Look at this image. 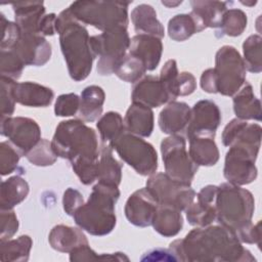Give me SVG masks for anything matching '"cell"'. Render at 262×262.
Segmentation results:
<instances>
[{"label": "cell", "instance_id": "obj_27", "mask_svg": "<svg viewBox=\"0 0 262 262\" xmlns=\"http://www.w3.org/2000/svg\"><path fill=\"white\" fill-rule=\"evenodd\" d=\"M105 93L97 85L85 87L80 94V107L77 116L84 122H94L101 117Z\"/></svg>", "mask_w": 262, "mask_h": 262}, {"label": "cell", "instance_id": "obj_6", "mask_svg": "<svg viewBox=\"0 0 262 262\" xmlns=\"http://www.w3.org/2000/svg\"><path fill=\"white\" fill-rule=\"evenodd\" d=\"M124 1H75L68 8L83 25H90L102 32L128 27V6Z\"/></svg>", "mask_w": 262, "mask_h": 262}, {"label": "cell", "instance_id": "obj_18", "mask_svg": "<svg viewBox=\"0 0 262 262\" xmlns=\"http://www.w3.org/2000/svg\"><path fill=\"white\" fill-rule=\"evenodd\" d=\"M128 53L139 58L144 63L146 71H154L160 63L163 43L158 37L137 34L130 39Z\"/></svg>", "mask_w": 262, "mask_h": 262}, {"label": "cell", "instance_id": "obj_25", "mask_svg": "<svg viewBox=\"0 0 262 262\" xmlns=\"http://www.w3.org/2000/svg\"><path fill=\"white\" fill-rule=\"evenodd\" d=\"M214 137L210 135H192L187 137L189 142L188 155L199 167H211L219 161L220 154Z\"/></svg>", "mask_w": 262, "mask_h": 262}, {"label": "cell", "instance_id": "obj_3", "mask_svg": "<svg viewBox=\"0 0 262 262\" xmlns=\"http://www.w3.org/2000/svg\"><path fill=\"white\" fill-rule=\"evenodd\" d=\"M120 198L118 186L97 182L87 200L73 215L75 223L91 235L103 236L117 223L115 207Z\"/></svg>", "mask_w": 262, "mask_h": 262}, {"label": "cell", "instance_id": "obj_45", "mask_svg": "<svg viewBox=\"0 0 262 262\" xmlns=\"http://www.w3.org/2000/svg\"><path fill=\"white\" fill-rule=\"evenodd\" d=\"M80 107V96L76 93L59 95L54 103L56 117H72L78 114Z\"/></svg>", "mask_w": 262, "mask_h": 262}, {"label": "cell", "instance_id": "obj_5", "mask_svg": "<svg viewBox=\"0 0 262 262\" xmlns=\"http://www.w3.org/2000/svg\"><path fill=\"white\" fill-rule=\"evenodd\" d=\"M216 220L235 234L252 224L255 200L251 191L229 182L218 185Z\"/></svg>", "mask_w": 262, "mask_h": 262}, {"label": "cell", "instance_id": "obj_44", "mask_svg": "<svg viewBox=\"0 0 262 262\" xmlns=\"http://www.w3.org/2000/svg\"><path fill=\"white\" fill-rule=\"evenodd\" d=\"M16 81L7 77L0 78V108L1 118L11 117L15 108V100L12 95V88Z\"/></svg>", "mask_w": 262, "mask_h": 262}, {"label": "cell", "instance_id": "obj_10", "mask_svg": "<svg viewBox=\"0 0 262 262\" xmlns=\"http://www.w3.org/2000/svg\"><path fill=\"white\" fill-rule=\"evenodd\" d=\"M259 149V146L238 141L229 145L223 168V175L227 182L243 186L256 180L258 170L255 163Z\"/></svg>", "mask_w": 262, "mask_h": 262}, {"label": "cell", "instance_id": "obj_38", "mask_svg": "<svg viewBox=\"0 0 262 262\" xmlns=\"http://www.w3.org/2000/svg\"><path fill=\"white\" fill-rule=\"evenodd\" d=\"M247 14L238 8L227 9L223 15L219 32L221 36L237 37L244 33L247 28Z\"/></svg>", "mask_w": 262, "mask_h": 262}, {"label": "cell", "instance_id": "obj_28", "mask_svg": "<svg viewBox=\"0 0 262 262\" xmlns=\"http://www.w3.org/2000/svg\"><path fill=\"white\" fill-rule=\"evenodd\" d=\"M233 112L237 119L261 121V102L254 94L251 84L246 82L233 95Z\"/></svg>", "mask_w": 262, "mask_h": 262}, {"label": "cell", "instance_id": "obj_41", "mask_svg": "<svg viewBox=\"0 0 262 262\" xmlns=\"http://www.w3.org/2000/svg\"><path fill=\"white\" fill-rule=\"evenodd\" d=\"M25 67L23 60L12 49L1 50V76L17 81L20 78Z\"/></svg>", "mask_w": 262, "mask_h": 262}, {"label": "cell", "instance_id": "obj_39", "mask_svg": "<svg viewBox=\"0 0 262 262\" xmlns=\"http://www.w3.org/2000/svg\"><path fill=\"white\" fill-rule=\"evenodd\" d=\"M25 157L32 165L38 167L51 166L57 160L51 141L47 139H41Z\"/></svg>", "mask_w": 262, "mask_h": 262}, {"label": "cell", "instance_id": "obj_12", "mask_svg": "<svg viewBox=\"0 0 262 262\" xmlns=\"http://www.w3.org/2000/svg\"><path fill=\"white\" fill-rule=\"evenodd\" d=\"M159 205H166L184 211L196 196V192L189 184L170 178L165 172L148 176L145 186Z\"/></svg>", "mask_w": 262, "mask_h": 262}, {"label": "cell", "instance_id": "obj_53", "mask_svg": "<svg viewBox=\"0 0 262 262\" xmlns=\"http://www.w3.org/2000/svg\"><path fill=\"white\" fill-rule=\"evenodd\" d=\"M141 260H151V261H158V260H164V261H177L175 255L172 253V251L166 250V249H154L147 253L143 257H141Z\"/></svg>", "mask_w": 262, "mask_h": 262}, {"label": "cell", "instance_id": "obj_16", "mask_svg": "<svg viewBox=\"0 0 262 262\" xmlns=\"http://www.w3.org/2000/svg\"><path fill=\"white\" fill-rule=\"evenodd\" d=\"M25 66L42 67L51 57V45L45 37L37 34H21L12 48Z\"/></svg>", "mask_w": 262, "mask_h": 262}, {"label": "cell", "instance_id": "obj_26", "mask_svg": "<svg viewBox=\"0 0 262 262\" xmlns=\"http://www.w3.org/2000/svg\"><path fill=\"white\" fill-rule=\"evenodd\" d=\"M131 21L137 34H146L162 39L165 29L157 17L155 8L149 4H139L131 11Z\"/></svg>", "mask_w": 262, "mask_h": 262}, {"label": "cell", "instance_id": "obj_54", "mask_svg": "<svg viewBox=\"0 0 262 262\" xmlns=\"http://www.w3.org/2000/svg\"><path fill=\"white\" fill-rule=\"evenodd\" d=\"M182 3V1H162V4L167 6L168 8H173V7H176L178 5H180Z\"/></svg>", "mask_w": 262, "mask_h": 262}, {"label": "cell", "instance_id": "obj_46", "mask_svg": "<svg viewBox=\"0 0 262 262\" xmlns=\"http://www.w3.org/2000/svg\"><path fill=\"white\" fill-rule=\"evenodd\" d=\"M1 29H2V39H1V50L12 49L18 39L20 38L21 32L15 21L8 20L5 15L1 12Z\"/></svg>", "mask_w": 262, "mask_h": 262}, {"label": "cell", "instance_id": "obj_13", "mask_svg": "<svg viewBox=\"0 0 262 262\" xmlns=\"http://www.w3.org/2000/svg\"><path fill=\"white\" fill-rule=\"evenodd\" d=\"M0 133L8 138L21 156H26L42 139L38 123L27 117L1 118Z\"/></svg>", "mask_w": 262, "mask_h": 262}, {"label": "cell", "instance_id": "obj_20", "mask_svg": "<svg viewBox=\"0 0 262 262\" xmlns=\"http://www.w3.org/2000/svg\"><path fill=\"white\" fill-rule=\"evenodd\" d=\"M15 102L31 107H46L51 104L54 92L51 88L36 82H15L12 88Z\"/></svg>", "mask_w": 262, "mask_h": 262}, {"label": "cell", "instance_id": "obj_22", "mask_svg": "<svg viewBox=\"0 0 262 262\" xmlns=\"http://www.w3.org/2000/svg\"><path fill=\"white\" fill-rule=\"evenodd\" d=\"M14 12V21L21 34H39V25L45 15V6L41 1L17 2L11 4Z\"/></svg>", "mask_w": 262, "mask_h": 262}, {"label": "cell", "instance_id": "obj_19", "mask_svg": "<svg viewBox=\"0 0 262 262\" xmlns=\"http://www.w3.org/2000/svg\"><path fill=\"white\" fill-rule=\"evenodd\" d=\"M190 118V107L183 101H170L160 112L158 124L168 135H181L185 132Z\"/></svg>", "mask_w": 262, "mask_h": 262}, {"label": "cell", "instance_id": "obj_24", "mask_svg": "<svg viewBox=\"0 0 262 262\" xmlns=\"http://www.w3.org/2000/svg\"><path fill=\"white\" fill-rule=\"evenodd\" d=\"M48 242L51 248L60 253H71L74 249L89 244L83 229L63 224L55 225L49 232Z\"/></svg>", "mask_w": 262, "mask_h": 262}, {"label": "cell", "instance_id": "obj_21", "mask_svg": "<svg viewBox=\"0 0 262 262\" xmlns=\"http://www.w3.org/2000/svg\"><path fill=\"white\" fill-rule=\"evenodd\" d=\"M123 120L125 130L137 136L148 137L154 131V112L150 107L144 104L132 102Z\"/></svg>", "mask_w": 262, "mask_h": 262}, {"label": "cell", "instance_id": "obj_42", "mask_svg": "<svg viewBox=\"0 0 262 262\" xmlns=\"http://www.w3.org/2000/svg\"><path fill=\"white\" fill-rule=\"evenodd\" d=\"M21 154L10 141L0 143V172L2 176L11 174L17 169Z\"/></svg>", "mask_w": 262, "mask_h": 262}, {"label": "cell", "instance_id": "obj_7", "mask_svg": "<svg viewBox=\"0 0 262 262\" xmlns=\"http://www.w3.org/2000/svg\"><path fill=\"white\" fill-rule=\"evenodd\" d=\"M130 37L127 28L118 27L90 37V47L98 57L96 70L100 76H111L127 54Z\"/></svg>", "mask_w": 262, "mask_h": 262}, {"label": "cell", "instance_id": "obj_4", "mask_svg": "<svg viewBox=\"0 0 262 262\" xmlns=\"http://www.w3.org/2000/svg\"><path fill=\"white\" fill-rule=\"evenodd\" d=\"M51 145L55 155L69 160L71 165L99 159L97 133L80 119L61 121L55 128Z\"/></svg>", "mask_w": 262, "mask_h": 262}, {"label": "cell", "instance_id": "obj_49", "mask_svg": "<svg viewBox=\"0 0 262 262\" xmlns=\"http://www.w3.org/2000/svg\"><path fill=\"white\" fill-rule=\"evenodd\" d=\"M196 89V80L189 72H181L177 78L176 92L177 96H187Z\"/></svg>", "mask_w": 262, "mask_h": 262}, {"label": "cell", "instance_id": "obj_15", "mask_svg": "<svg viewBox=\"0 0 262 262\" xmlns=\"http://www.w3.org/2000/svg\"><path fill=\"white\" fill-rule=\"evenodd\" d=\"M159 204L146 188L135 190L127 200L124 208L127 220L138 227H147L151 225L155 213Z\"/></svg>", "mask_w": 262, "mask_h": 262}, {"label": "cell", "instance_id": "obj_55", "mask_svg": "<svg viewBox=\"0 0 262 262\" xmlns=\"http://www.w3.org/2000/svg\"><path fill=\"white\" fill-rule=\"evenodd\" d=\"M241 3L244 4V5H246V6L252 7V6H254V5L257 3V1H251V2H248V1H241Z\"/></svg>", "mask_w": 262, "mask_h": 262}, {"label": "cell", "instance_id": "obj_23", "mask_svg": "<svg viewBox=\"0 0 262 262\" xmlns=\"http://www.w3.org/2000/svg\"><path fill=\"white\" fill-rule=\"evenodd\" d=\"M190 14L196 20L201 30L207 28L219 29L223 15L227 10V3L223 1H190Z\"/></svg>", "mask_w": 262, "mask_h": 262}, {"label": "cell", "instance_id": "obj_43", "mask_svg": "<svg viewBox=\"0 0 262 262\" xmlns=\"http://www.w3.org/2000/svg\"><path fill=\"white\" fill-rule=\"evenodd\" d=\"M179 72L177 68V62L175 59H168L165 64L163 66L159 79L163 84L165 90L167 91L168 95L170 96L171 100H175L177 96L176 92V85H177V78Z\"/></svg>", "mask_w": 262, "mask_h": 262}, {"label": "cell", "instance_id": "obj_14", "mask_svg": "<svg viewBox=\"0 0 262 262\" xmlns=\"http://www.w3.org/2000/svg\"><path fill=\"white\" fill-rule=\"evenodd\" d=\"M219 106L212 100L202 99L190 107V118L185 130L186 137L192 135L215 136L221 123Z\"/></svg>", "mask_w": 262, "mask_h": 262}, {"label": "cell", "instance_id": "obj_17", "mask_svg": "<svg viewBox=\"0 0 262 262\" xmlns=\"http://www.w3.org/2000/svg\"><path fill=\"white\" fill-rule=\"evenodd\" d=\"M131 99L132 102H138L150 108L159 107L172 101L159 77L151 75L144 76L133 84Z\"/></svg>", "mask_w": 262, "mask_h": 262}, {"label": "cell", "instance_id": "obj_8", "mask_svg": "<svg viewBox=\"0 0 262 262\" xmlns=\"http://www.w3.org/2000/svg\"><path fill=\"white\" fill-rule=\"evenodd\" d=\"M126 164L141 176H150L158 169V154L154 145L126 130L108 144Z\"/></svg>", "mask_w": 262, "mask_h": 262}, {"label": "cell", "instance_id": "obj_2", "mask_svg": "<svg viewBox=\"0 0 262 262\" xmlns=\"http://www.w3.org/2000/svg\"><path fill=\"white\" fill-rule=\"evenodd\" d=\"M55 27L70 77L76 82L85 80L95 59L87 29L73 16L69 8L57 15Z\"/></svg>", "mask_w": 262, "mask_h": 262}, {"label": "cell", "instance_id": "obj_47", "mask_svg": "<svg viewBox=\"0 0 262 262\" xmlns=\"http://www.w3.org/2000/svg\"><path fill=\"white\" fill-rule=\"evenodd\" d=\"M18 230V219L13 209L0 211V242L11 238Z\"/></svg>", "mask_w": 262, "mask_h": 262}, {"label": "cell", "instance_id": "obj_35", "mask_svg": "<svg viewBox=\"0 0 262 262\" xmlns=\"http://www.w3.org/2000/svg\"><path fill=\"white\" fill-rule=\"evenodd\" d=\"M184 211L188 223L192 226L203 227L216 221L215 203L194 200Z\"/></svg>", "mask_w": 262, "mask_h": 262}, {"label": "cell", "instance_id": "obj_30", "mask_svg": "<svg viewBox=\"0 0 262 262\" xmlns=\"http://www.w3.org/2000/svg\"><path fill=\"white\" fill-rule=\"evenodd\" d=\"M29 191V183L19 175H14L3 180L0 189L1 209H13L27 199Z\"/></svg>", "mask_w": 262, "mask_h": 262}, {"label": "cell", "instance_id": "obj_1", "mask_svg": "<svg viewBox=\"0 0 262 262\" xmlns=\"http://www.w3.org/2000/svg\"><path fill=\"white\" fill-rule=\"evenodd\" d=\"M169 249L177 260L188 262L256 261L236 234L221 225H207L189 231L184 238L173 241Z\"/></svg>", "mask_w": 262, "mask_h": 262}, {"label": "cell", "instance_id": "obj_52", "mask_svg": "<svg viewBox=\"0 0 262 262\" xmlns=\"http://www.w3.org/2000/svg\"><path fill=\"white\" fill-rule=\"evenodd\" d=\"M56 18H57V15L55 13L45 14L42 17L39 25V34L43 37L53 36L54 34H56V27H55Z\"/></svg>", "mask_w": 262, "mask_h": 262}, {"label": "cell", "instance_id": "obj_34", "mask_svg": "<svg viewBox=\"0 0 262 262\" xmlns=\"http://www.w3.org/2000/svg\"><path fill=\"white\" fill-rule=\"evenodd\" d=\"M96 127L102 143L106 144L113 142L125 131L124 120L122 116L119 113L113 111L102 115L98 119Z\"/></svg>", "mask_w": 262, "mask_h": 262}, {"label": "cell", "instance_id": "obj_11", "mask_svg": "<svg viewBox=\"0 0 262 262\" xmlns=\"http://www.w3.org/2000/svg\"><path fill=\"white\" fill-rule=\"evenodd\" d=\"M161 154L165 173L174 180L190 185L199 166L186 150L185 138L182 135H169L164 138L161 142Z\"/></svg>", "mask_w": 262, "mask_h": 262}, {"label": "cell", "instance_id": "obj_48", "mask_svg": "<svg viewBox=\"0 0 262 262\" xmlns=\"http://www.w3.org/2000/svg\"><path fill=\"white\" fill-rule=\"evenodd\" d=\"M83 204H84V198L79 190L73 187H69L64 190L63 196H62V207L64 212L69 216H73L75 212Z\"/></svg>", "mask_w": 262, "mask_h": 262}, {"label": "cell", "instance_id": "obj_31", "mask_svg": "<svg viewBox=\"0 0 262 262\" xmlns=\"http://www.w3.org/2000/svg\"><path fill=\"white\" fill-rule=\"evenodd\" d=\"M122 180V164L113 156V148L103 143L100 147V154L97 166V181L110 185L119 186Z\"/></svg>", "mask_w": 262, "mask_h": 262}, {"label": "cell", "instance_id": "obj_29", "mask_svg": "<svg viewBox=\"0 0 262 262\" xmlns=\"http://www.w3.org/2000/svg\"><path fill=\"white\" fill-rule=\"evenodd\" d=\"M151 225L159 234L165 237H173L177 235L183 227L181 211L170 206L159 205Z\"/></svg>", "mask_w": 262, "mask_h": 262}, {"label": "cell", "instance_id": "obj_37", "mask_svg": "<svg viewBox=\"0 0 262 262\" xmlns=\"http://www.w3.org/2000/svg\"><path fill=\"white\" fill-rule=\"evenodd\" d=\"M145 72L144 63L136 56L127 52L117 66L114 74L122 81L134 84L144 76Z\"/></svg>", "mask_w": 262, "mask_h": 262}, {"label": "cell", "instance_id": "obj_9", "mask_svg": "<svg viewBox=\"0 0 262 262\" xmlns=\"http://www.w3.org/2000/svg\"><path fill=\"white\" fill-rule=\"evenodd\" d=\"M217 78L218 93L233 96L246 83V68L241 53L231 45H224L215 55L213 68Z\"/></svg>", "mask_w": 262, "mask_h": 262}, {"label": "cell", "instance_id": "obj_51", "mask_svg": "<svg viewBox=\"0 0 262 262\" xmlns=\"http://www.w3.org/2000/svg\"><path fill=\"white\" fill-rule=\"evenodd\" d=\"M200 84L202 89L207 93H218L217 78L214 69H208L201 75Z\"/></svg>", "mask_w": 262, "mask_h": 262}, {"label": "cell", "instance_id": "obj_40", "mask_svg": "<svg viewBox=\"0 0 262 262\" xmlns=\"http://www.w3.org/2000/svg\"><path fill=\"white\" fill-rule=\"evenodd\" d=\"M95 260H116V261H129V258L122 252L112 254H100L98 255L93 249L90 248L89 244L82 245L74 249L70 253V261L72 262H83V261H95Z\"/></svg>", "mask_w": 262, "mask_h": 262}, {"label": "cell", "instance_id": "obj_32", "mask_svg": "<svg viewBox=\"0 0 262 262\" xmlns=\"http://www.w3.org/2000/svg\"><path fill=\"white\" fill-rule=\"evenodd\" d=\"M33 247L31 236L19 235L16 238H9L0 242V260L2 262H26L30 258Z\"/></svg>", "mask_w": 262, "mask_h": 262}, {"label": "cell", "instance_id": "obj_33", "mask_svg": "<svg viewBox=\"0 0 262 262\" xmlns=\"http://www.w3.org/2000/svg\"><path fill=\"white\" fill-rule=\"evenodd\" d=\"M200 32L202 30L190 13L176 14L168 23V35L176 42L185 41Z\"/></svg>", "mask_w": 262, "mask_h": 262}, {"label": "cell", "instance_id": "obj_50", "mask_svg": "<svg viewBox=\"0 0 262 262\" xmlns=\"http://www.w3.org/2000/svg\"><path fill=\"white\" fill-rule=\"evenodd\" d=\"M237 238L242 243L246 244H255L259 248L261 246V221H258L256 224H250L243 230L236 233Z\"/></svg>", "mask_w": 262, "mask_h": 262}, {"label": "cell", "instance_id": "obj_36", "mask_svg": "<svg viewBox=\"0 0 262 262\" xmlns=\"http://www.w3.org/2000/svg\"><path fill=\"white\" fill-rule=\"evenodd\" d=\"M261 43L262 38L259 35L249 36L243 43V60L246 71L259 74L262 71L261 60Z\"/></svg>", "mask_w": 262, "mask_h": 262}]
</instances>
